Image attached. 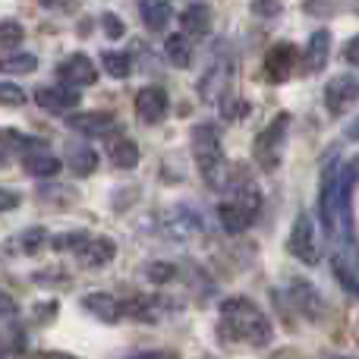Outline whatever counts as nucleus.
Instances as JSON below:
<instances>
[{
  "instance_id": "obj_1",
  "label": "nucleus",
  "mask_w": 359,
  "mask_h": 359,
  "mask_svg": "<svg viewBox=\"0 0 359 359\" xmlns=\"http://www.w3.org/2000/svg\"><path fill=\"white\" fill-rule=\"evenodd\" d=\"M221 328L233 341H246L252 347H268L274 337L271 318L259 309L249 297H230L221 303Z\"/></svg>"
},
{
  "instance_id": "obj_2",
  "label": "nucleus",
  "mask_w": 359,
  "mask_h": 359,
  "mask_svg": "<svg viewBox=\"0 0 359 359\" xmlns=\"http://www.w3.org/2000/svg\"><path fill=\"white\" fill-rule=\"evenodd\" d=\"M192 155H196L198 174H202L208 189H224L227 186V161H224L217 130L211 123L192 126Z\"/></svg>"
},
{
  "instance_id": "obj_3",
  "label": "nucleus",
  "mask_w": 359,
  "mask_h": 359,
  "mask_svg": "<svg viewBox=\"0 0 359 359\" xmlns=\"http://www.w3.org/2000/svg\"><path fill=\"white\" fill-rule=\"evenodd\" d=\"M259 211H262V192L252 180H246V183H236L230 189V198L221 202L217 217H221V227L227 233H243V230H249L255 224Z\"/></svg>"
},
{
  "instance_id": "obj_4",
  "label": "nucleus",
  "mask_w": 359,
  "mask_h": 359,
  "mask_svg": "<svg viewBox=\"0 0 359 359\" xmlns=\"http://www.w3.org/2000/svg\"><path fill=\"white\" fill-rule=\"evenodd\" d=\"M293 117L287 111H280L265 130L255 136L252 145V158L262 170H278L280 161H284V149H287V133H290Z\"/></svg>"
},
{
  "instance_id": "obj_5",
  "label": "nucleus",
  "mask_w": 359,
  "mask_h": 359,
  "mask_svg": "<svg viewBox=\"0 0 359 359\" xmlns=\"http://www.w3.org/2000/svg\"><path fill=\"white\" fill-rule=\"evenodd\" d=\"M341 168L337 158H328L318 180V221L328 230V236L337 240V215H341Z\"/></svg>"
},
{
  "instance_id": "obj_6",
  "label": "nucleus",
  "mask_w": 359,
  "mask_h": 359,
  "mask_svg": "<svg viewBox=\"0 0 359 359\" xmlns=\"http://www.w3.org/2000/svg\"><path fill=\"white\" fill-rule=\"evenodd\" d=\"M287 249H290L303 265H318V259H322V252H318L316 224H312V217L306 215V211L303 215H297V221H293L290 236H287Z\"/></svg>"
},
{
  "instance_id": "obj_7",
  "label": "nucleus",
  "mask_w": 359,
  "mask_h": 359,
  "mask_svg": "<svg viewBox=\"0 0 359 359\" xmlns=\"http://www.w3.org/2000/svg\"><path fill=\"white\" fill-rule=\"evenodd\" d=\"M356 98H359V79L356 76L341 73L325 86V107H328V114H334V117H344V114L356 104Z\"/></svg>"
},
{
  "instance_id": "obj_8",
  "label": "nucleus",
  "mask_w": 359,
  "mask_h": 359,
  "mask_svg": "<svg viewBox=\"0 0 359 359\" xmlns=\"http://www.w3.org/2000/svg\"><path fill=\"white\" fill-rule=\"evenodd\" d=\"M168 104H170V98H168L164 88H158V86L139 88L136 92V117H139V123H149V126L161 123L164 114H168Z\"/></svg>"
},
{
  "instance_id": "obj_9",
  "label": "nucleus",
  "mask_w": 359,
  "mask_h": 359,
  "mask_svg": "<svg viewBox=\"0 0 359 359\" xmlns=\"http://www.w3.org/2000/svg\"><path fill=\"white\" fill-rule=\"evenodd\" d=\"M57 79L67 88H79V86H92L98 79V69H95L92 57L86 54H69L67 60L57 67Z\"/></svg>"
},
{
  "instance_id": "obj_10",
  "label": "nucleus",
  "mask_w": 359,
  "mask_h": 359,
  "mask_svg": "<svg viewBox=\"0 0 359 359\" xmlns=\"http://www.w3.org/2000/svg\"><path fill=\"white\" fill-rule=\"evenodd\" d=\"M67 126L79 136H107L117 130V117L107 111H88V114H69Z\"/></svg>"
},
{
  "instance_id": "obj_11",
  "label": "nucleus",
  "mask_w": 359,
  "mask_h": 359,
  "mask_svg": "<svg viewBox=\"0 0 359 359\" xmlns=\"http://www.w3.org/2000/svg\"><path fill=\"white\" fill-rule=\"evenodd\" d=\"M293 67H297V48L287 41L274 44L265 54V76L268 82H287L293 76Z\"/></svg>"
},
{
  "instance_id": "obj_12",
  "label": "nucleus",
  "mask_w": 359,
  "mask_h": 359,
  "mask_svg": "<svg viewBox=\"0 0 359 359\" xmlns=\"http://www.w3.org/2000/svg\"><path fill=\"white\" fill-rule=\"evenodd\" d=\"M290 299H293V306H297V309L309 318V322H318V318L325 316L322 297H318V290L306 278H293L290 280Z\"/></svg>"
},
{
  "instance_id": "obj_13",
  "label": "nucleus",
  "mask_w": 359,
  "mask_h": 359,
  "mask_svg": "<svg viewBox=\"0 0 359 359\" xmlns=\"http://www.w3.org/2000/svg\"><path fill=\"white\" fill-rule=\"evenodd\" d=\"M164 230H168V236H174V240H189L192 233L202 230V217H198L189 205H174V208L164 215Z\"/></svg>"
},
{
  "instance_id": "obj_14",
  "label": "nucleus",
  "mask_w": 359,
  "mask_h": 359,
  "mask_svg": "<svg viewBox=\"0 0 359 359\" xmlns=\"http://www.w3.org/2000/svg\"><path fill=\"white\" fill-rule=\"evenodd\" d=\"M227 82H230V63H215L198 82V98L205 104H217L227 98Z\"/></svg>"
},
{
  "instance_id": "obj_15",
  "label": "nucleus",
  "mask_w": 359,
  "mask_h": 359,
  "mask_svg": "<svg viewBox=\"0 0 359 359\" xmlns=\"http://www.w3.org/2000/svg\"><path fill=\"white\" fill-rule=\"evenodd\" d=\"M82 309L92 312V316L104 325H114L123 318V303L104 290H95V293H88V297H82Z\"/></svg>"
},
{
  "instance_id": "obj_16",
  "label": "nucleus",
  "mask_w": 359,
  "mask_h": 359,
  "mask_svg": "<svg viewBox=\"0 0 359 359\" xmlns=\"http://www.w3.org/2000/svg\"><path fill=\"white\" fill-rule=\"evenodd\" d=\"M79 101L82 95L73 92V88H35V104L50 114H67L73 107H79Z\"/></svg>"
},
{
  "instance_id": "obj_17",
  "label": "nucleus",
  "mask_w": 359,
  "mask_h": 359,
  "mask_svg": "<svg viewBox=\"0 0 359 359\" xmlns=\"http://www.w3.org/2000/svg\"><path fill=\"white\" fill-rule=\"evenodd\" d=\"M76 255H79L82 268H104V265H111L114 255H117V243L107 240V236H98V240H88Z\"/></svg>"
},
{
  "instance_id": "obj_18",
  "label": "nucleus",
  "mask_w": 359,
  "mask_h": 359,
  "mask_svg": "<svg viewBox=\"0 0 359 359\" xmlns=\"http://www.w3.org/2000/svg\"><path fill=\"white\" fill-rule=\"evenodd\" d=\"M328 57H331V32L328 29H318L316 35L309 38V44H306L303 69H306V73H318V69H325Z\"/></svg>"
},
{
  "instance_id": "obj_19",
  "label": "nucleus",
  "mask_w": 359,
  "mask_h": 359,
  "mask_svg": "<svg viewBox=\"0 0 359 359\" xmlns=\"http://www.w3.org/2000/svg\"><path fill=\"white\" fill-rule=\"evenodd\" d=\"M186 38H205L211 32V6L208 4H189L180 16Z\"/></svg>"
},
{
  "instance_id": "obj_20",
  "label": "nucleus",
  "mask_w": 359,
  "mask_h": 359,
  "mask_svg": "<svg viewBox=\"0 0 359 359\" xmlns=\"http://www.w3.org/2000/svg\"><path fill=\"white\" fill-rule=\"evenodd\" d=\"M67 168L73 170L76 177H92L98 170V151L92 145L82 142H69L67 145Z\"/></svg>"
},
{
  "instance_id": "obj_21",
  "label": "nucleus",
  "mask_w": 359,
  "mask_h": 359,
  "mask_svg": "<svg viewBox=\"0 0 359 359\" xmlns=\"http://www.w3.org/2000/svg\"><path fill=\"white\" fill-rule=\"evenodd\" d=\"M139 10H142V22L149 25V32H164L174 19V6L168 0H139Z\"/></svg>"
},
{
  "instance_id": "obj_22",
  "label": "nucleus",
  "mask_w": 359,
  "mask_h": 359,
  "mask_svg": "<svg viewBox=\"0 0 359 359\" xmlns=\"http://www.w3.org/2000/svg\"><path fill=\"white\" fill-rule=\"evenodd\" d=\"M107 158L114 161V168L133 170L139 164V145L133 142V139H126V136H117V139L107 142Z\"/></svg>"
},
{
  "instance_id": "obj_23",
  "label": "nucleus",
  "mask_w": 359,
  "mask_h": 359,
  "mask_svg": "<svg viewBox=\"0 0 359 359\" xmlns=\"http://www.w3.org/2000/svg\"><path fill=\"white\" fill-rule=\"evenodd\" d=\"M22 168L29 177H57L63 164H60V158L48 155V151H35V155L22 158Z\"/></svg>"
},
{
  "instance_id": "obj_24",
  "label": "nucleus",
  "mask_w": 359,
  "mask_h": 359,
  "mask_svg": "<svg viewBox=\"0 0 359 359\" xmlns=\"http://www.w3.org/2000/svg\"><path fill=\"white\" fill-rule=\"evenodd\" d=\"M0 145L4 149H10V151H22V155H35V151H44V145H41V139H35V136H25V133H19V130H0Z\"/></svg>"
},
{
  "instance_id": "obj_25",
  "label": "nucleus",
  "mask_w": 359,
  "mask_h": 359,
  "mask_svg": "<svg viewBox=\"0 0 359 359\" xmlns=\"http://www.w3.org/2000/svg\"><path fill=\"white\" fill-rule=\"evenodd\" d=\"M164 54H168V60L174 63L177 69H186L192 63V41L180 32V35H168V41H164Z\"/></svg>"
},
{
  "instance_id": "obj_26",
  "label": "nucleus",
  "mask_w": 359,
  "mask_h": 359,
  "mask_svg": "<svg viewBox=\"0 0 359 359\" xmlns=\"http://www.w3.org/2000/svg\"><path fill=\"white\" fill-rule=\"evenodd\" d=\"M101 67H104V73L114 76V79H130V73H133V60L123 50H104V54H101Z\"/></svg>"
},
{
  "instance_id": "obj_27",
  "label": "nucleus",
  "mask_w": 359,
  "mask_h": 359,
  "mask_svg": "<svg viewBox=\"0 0 359 359\" xmlns=\"http://www.w3.org/2000/svg\"><path fill=\"white\" fill-rule=\"evenodd\" d=\"M35 67H38V57H35V54H10V57H0V73H6V76L35 73Z\"/></svg>"
},
{
  "instance_id": "obj_28",
  "label": "nucleus",
  "mask_w": 359,
  "mask_h": 359,
  "mask_svg": "<svg viewBox=\"0 0 359 359\" xmlns=\"http://www.w3.org/2000/svg\"><path fill=\"white\" fill-rule=\"evenodd\" d=\"M88 240L92 236L82 233V230H76V233H57V236H50V249H57V252H79Z\"/></svg>"
},
{
  "instance_id": "obj_29",
  "label": "nucleus",
  "mask_w": 359,
  "mask_h": 359,
  "mask_svg": "<svg viewBox=\"0 0 359 359\" xmlns=\"http://www.w3.org/2000/svg\"><path fill=\"white\" fill-rule=\"evenodd\" d=\"M145 278L158 287L170 284V280L177 278V265H170V262H149V265H145Z\"/></svg>"
},
{
  "instance_id": "obj_30",
  "label": "nucleus",
  "mask_w": 359,
  "mask_h": 359,
  "mask_svg": "<svg viewBox=\"0 0 359 359\" xmlns=\"http://www.w3.org/2000/svg\"><path fill=\"white\" fill-rule=\"evenodd\" d=\"M44 243H48V230H44V227H29L22 236H19V249H22L25 255L41 252Z\"/></svg>"
},
{
  "instance_id": "obj_31",
  "label": "nucleus",
  "mask_w": 359,
  "mask_h": 359,
  "mask_svg": "<svg viewBox=\"0 0 359 359\" xmlns=\"http://www.w3.org/2000/svg\"><path fill=\"white\" fill-rule=\"evenodd\" d=\"M22 38H25L22 22H16V19H4L0 22V48H16Z\"/></svg>"
},
{
  "instance_id": "obj_32",
  "label": "nucleus",
  "mask_w": 359,
  "mask_h": 359,
  "mask_svg": "<svg viewBox=\"0 0 359 359\" xmlns=\"http://www.w3.org/2000/svg\"><path fill=\"white\" fill-rule=\"evenodd\" d=\"M341 6H353V0H309L303 10L309 16H334Z\"/></svg>"
},
{
  "instance_id": "obj_33",
  "label": "nucleus",
  "mask_w": 359,
  "mask_h": 359,
  "mask_svg": "<svg viewBox=\"0 0 359 359\" xmlns=\"http://www.w3.org/2000/svg\"><path fill=\"white\" fill-rule=\"evenodd\" d=\"M331 265H334V278L341 280V284L347 287L350 293H356V297H359V278H356V271H353V268H350L347 262L341 259V255H334V262H331Z\"/></svg>"
},
{
  "instance_id": "obj_34",
  "label": "nucleus",
  "mask_w": 359,
  "mask_h": 359,
  "mask_svg": "<svg viewBox=\"0 0 359 359\" xmlns=\"http://www.w3.org/2000/svg\"><path fill=\"white\" fill-rule=\"evenodd\" d=\"M252 16H259V19H274V16H280V0H252Z\"/></svg>"
},
{
  "instance_id": "obj_35",
  "label": "nucleus",
  "mask_w": 359,
  "mask_h": 359,
  "mask_svg": "<svg viewBox=\"0 0 359 359\" xmlns=\"http://www.w3.org/2000/svg\"><path fill=\"white\" fill-rule=\"evenodd\" d=\"M0 104H10V107L25 104V92H22L19 86H10V82H0Z\"/></svg>"
},
{
  "instance_id": "obj_36",
  "label": "nucleus",
  "mask_w": 359,
  "mask_h": 359,
  "mask_svg": "<svg viewBox=\"0 0 359 359\" xmlns=\"http://www.w3.org/2000/svg\"><path fill=\"white\" fill-rule=\"evenodd\" d=\"M221 111H224V117H227V120H240L243 114H249V104H246V101H236V98H230V95H227V98L221 101Z\"/></svg>"
},
{
  "instance_id": "obj_37",
  "label": "nucleus",
  "mask_w": 359,
  "mask_h": 359,
  "mask_svg": "<svg viewBox=\"0 0 359 359\" xmlns=\"http://www.w3.org/2000/svg\"><path fill=\"white\" fill-rule=\"evenodd\" d=\"M101 25H104V35L114 38V41H117V38H123V32H126L123 19H117L114 13H104V16H101Z\"/></svg>"
},
{
  "instance_id": "obj_38",
  "label": "nucleus",
  "mask_w": 359,
  "mask_h": 359,
  "mask_svg": "<svg viewBox=\"0 0 359 359\" xmlns=\"http://www.w3.org/2000/svg\"><path fill=\"white\" fill-rule=\"evenodd\" d=\"M19 205V192H13V189H6V186H0V215L4 211H13Z\"/></svg>"
},
{
  "instance_id": "obj_39",
  "label": "nucleus",
  "mask_w": 359,
  "mask_h": 359,
  "mask_svg": "<svg viewBox=\"0 0 359 359\" xmlns=\"http://www.w3.org/2000/svg\"><path fill=\"white\" fill-rule=\"evenodd\" d=\"M344 60H347L350 67H359V35L347 41V48H344Z\"/></svg>"
},
{
  "instance_id": "obj_40",
  "label": "nucleus",
  "mask_w": 359,
  "mask_h": 359,
  "mask_svg": "<svg viewBox=\"0 0 359 359\" xmlns=\"http://www.w3.org/2000/svg\"><path fill=\"white\" fill-rule=\"evenodd\" d=\"M16 316V303H13L10 293L0 290V318H13Z\"/></svg>"
},
{
  "instance_id": "obj_41",
  "label": "nucleus",
  "mask_w": 359,
  "mask_h": 359,
  "mask_svg": "<svg viewBox=\"0 0 359 359\" xmlns=\"http://www.w3.org/2000/svg\"><path fill=\"white\" fill-rule=\"evenodd\" d=\"M29 359H76L69 353H57V350H41V353H32Z\"/></svg>"
},
{
  "instance_id": "obj_42",
  "label": "nucleus",
  "mask_w": 359,
  "mask_h": 359,
  "mask_svg": "<svg viewBox=\"0 0 359 359\" xmlns=\"http://www.w3.org/2000/svg\"><path fill=\"white\" fill-rule=\"evenodd\" d=\"M41 6H60V10H76V0H41Z\"/></svg>"
},
{
  "instance_id": "obj_43",
  "label": "nucleus",
  "mask_w": 359,
  "mask_h": 359,
  "mask_svg": "<svg viewBox=\"0 0 359 359\" xmlns=\"http://www.w3.org/2000/svg\"><path fill=\"white\" fill-rule=\"evenodd\" d=\"M344 136H347V139H359V117H356L353 123L347 126V133H344Z\"/></svg>"
},
{
  "instance_id": "obj_44",
  "label": "nucleus",
  "mask_w": 359,
  "mask_h": 359,
  "mask_svg": "<svg viewBox=\"0 0 359 359\" xmlns=\"http://www.w3.org/2000/svg\"><path fill=\"white\" fill-rule=\"evenodd\" d=\"M133 359H168V356H164V353H151V350H149V353H139V356H133Z\"/></svg>"
},
{
  "instance_id": "obj_45",
  "label": "nucleus",
  "mask_w": 359,
  "mask_h": 359,
  "mask_svg": "<svg viewBox=\"0 0 359 359\" xmlns=\"http://www.w3.org/2000/svg\"><path fill=\"white\" fill-rule=\"evenodd\" d=\"M353 10H356V13H359V0H353Z\"/></svg>"
},
{
  "instance_id": "obj_46",
  "label": "nucleus",
  "mask_w": 359,
  "mask_h": 359,
  "mask_svg": "<svg viewBox=\"0 0 359 359\" xmlns=\"http://www.w3.org/2000/svg\"><path fill=\"white\" fill-rule=\"evenodd\" d=\"M331 359H350V356H331Z\"/></svg>"
},
{
  "instance_id": "obj_47",
  "label": "nucleus",
  "mask_w": 359,
  "mask_h": 359,
  "mask_svg": "<svg viewBox=\"0 0 359 359\" xmlns=\"http://www.w3.org/2000/svg\"><path fill=\"white\" fill-rule=\"evenodd\" d=\"M0 164H4V155H0Z\"/></svg>"
}]
</instances>
